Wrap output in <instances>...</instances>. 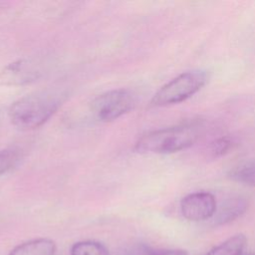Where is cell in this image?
<instances>
[{"label":"cell","instance_id":"5bb4252c","mask_svg":"<svg viewBox=\"0 0 255 255\" xmlns=\"http://www.w3.org/2000/svg\"><path fill=\"white\" fill-rule=\"evenodd\" d=\"M143 255H188L182 249H152L145 246Z\"/></svg>","mask_w":255,"mask_h":255},{"label":"cell","instance_id":"8992f818","mask_svg":"<svg viewBox=\"0 0 255 255\" xmlns=\"http://www.w3.org/2000/svg\"><path fill=\"white\" fill-rule=\"evenodd\" d=\"M42 75L40 65L31 59H21L5 66L0 71V85L18 87L30 84Z\"/></svg>","mask_w":255,"mask_h":255},{"label":"cell","instance_id":"30bf717a","mask_svg":"<svg viewBox=\"0 0 255 255\" xmlns=\"http://www.w3.org/2000/svg\"><path fill=\"white\" fill-rule=\"evenodd\" d=\"M230 179L248 186H255V158L247 159L234 166L228 173Z\"/></svg>","mask_w":255,"mask_h":255},{"label":"cell","instance_id":"52a82bcc","mask_svg":"<svg viewBox=\"0 0 255 255\" xmlns=\"http://www.w3.org/2000/svg\"><path fill=\"white\" fill-rule=\"evenodd\" d=\"M247 200L242 196H233L225 199L213 216L215 225H224L240 217L247 209Z\"/></svg>","mask_w":255,"mask_h":255},{"label":"cell","instance_id":"9c48e42d","mask_svg":"<svg viewBox=\"0 0 255 255\" xmlns=\"http://www.w3.org/2000/svg\"><path fill=\"white\" fill-rule=\"evenodd\" d=\"M246 243L247 238L244 234H236L213 247L205 255H242Z\"/></svg>","mask_w":255,"mask_h":255},{"label":"cell","instance_id":"3957f363","mask_svg":"<svg viewBox=\"0 0 255 255\" xmlns=\"http://www.w3.org/2000/svg\"><path fill=\"white\" fill-rule=\"evenodd\" d=\"M207 79L204 71L184 72L163 85L152 97L150 106L166 107L184 102L197 93L206 84Z\"/></svg>","mask_w":255,"mask_h":255},{"label":"cell","instance_id":"4fadbf2b","mask_svg":"<svg viewBox=\"0 0 255 255\" xmlns=\"http://www.w3.org/2000/svg\"><path fill=\"white\" fill-rule=\"evenodd\" d=\"M234 146L232 137L225 135L216 138L209 145V152L213 157H219L228 153Z\"/></svg>","mask_w":255,"mask_h":255},{"label":"cell","instance_id":"277c9868","mask_svg":"<svg viewBox=\"0 0 255 255\" xmlns=\"http://www.w3.org/2000/svg\"><path fill=\"white\" fill-rule=\"evenodd\" d=\"M133 94L126 89L106 92L91 103V112L100 122H113L128 113L134 106Z\"/></svg>","mask_w":255,"mask_h":255},{"label":"cell","instance_id":"7c38bea8","mask_svg":"<svg viewBox=\"0 0 255 255\" xmlns=\"http://www.w3.org/2000/svg\"><path fill=\"white\" fill-rule=\"evenodd\" d=\"M20 160V153L13 148L0 150V175L12 170Z\"/></svg>","mask_w":255,"mask_h":255},{"label":"cell","instance_id":"ba28073f","mask_svg":"<svg viewBox=\"0 0 255 255\" xmlns=\"http://www.w3.org/2000/svg\"><path fill=\"white\" fill-rule=\"evenodd\" d=\"M56 244L48 238H36L17 245L9 255H55Z\"/></svg>","mask_w":255,"mask_h":255},{"label":"cell","instance_id":"6da1fadb","mask_svg":"<svg viewBox=\"0 0 255 255\" xmlns=\"http://www.w3.org/2000/svg\"><path fill=\"white\" fill-rule=\"evenodd\" d=\"M66 94L60 90L48 89L27 95L9 108L11 124L20 130H32L44 125L61 107Z\"/></svg>","mask_w":255,"mask_h":255},{"label":"cell","instance_id":"8fae6325","mask_svg":"<svg viewBox=\"0 0 255 255\" xmlns=\"http://www.w3.org/2000/svg\"><path fill=\"white\" fill-rule=\"evenodd\" d=\"M71 255H109V252L102 243L85 240L79 241L72 246Z\"/></svg>","mask_w":255,"mask_h":255},{"label":"cell","instance_id":"5b68a950","mask_svg":"<svg viewBox=\"0 0 255 255\" xmlns=\"http://www.w3.org/2000/svg\"><path fill=\"white\" fill-rule=\"evenodd\" d=\"M217 203L214 195L207 191L189 193L180 201V212L189 221H203L214 216Z\"/></svg>","mask_w":255,"mask_h":255},{"label":"cell","instance_id":"7a4b0ae2","mask_svg":"<svg viewBox=\"0 0 255 255\" xmlns=\"http://www.w3.org/2000/svg\"><path fill=\"white\" fill-rule=\"evenodd\" d=\"M199 134L198 124L164 128L141 135L134 144V150L138 153H172L193 145Z\"/></svg>","mask_w":255,"mask_h":255}]
</instances>
